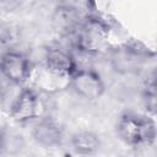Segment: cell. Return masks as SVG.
<instances>
[{"label": "cell", "instance_id": "5", "mask_svg": "<svg viewBox=\"0 0 157 157\" xmlns=\"http://www.w3.org/2000/svg\"><path fill=\"white\" fill-rule=\"evenodd\" d=\"M42 103L38 93L31 87H23L10 105V115L13 121L25 124L34 120L40 114Z\"/></svg>", "mask_w": 157, "mask_h": 157}, {"label": "cell", "instance_id": "10", "mask_svg": "<svg viewBox=\"0 0 157 157\" xmlns=\"http://www.w3.org/2000/svg\"><path fill=\"white\" fill-rule=\"evenodd\" d=\"M142 99H144V104L147 110V114L151 117H155V113H156V83H155L153 76L150 77V80H147V82L144 87Z\"/></svg>", "mask_w": 157, "mask_h": 157}, {"label": "cell", "instance_id": "11", "mask_svg": "<svg viewBox=\"0 0 157 157\" xmlns=\"http://www.w3.org/2000/svg\"><path fill=\"white\" fill-rule=\"evenodd\" d=\"M114 2L115 0H87V7L91 16L105 20L110 13Z\"/></svg>", "mask_w": 157, "mask_h": 157}, {"label": "cell", "instance_id": "12", "mask_svg": "<svg viewBox=\"0 0 157 157\" xmlns=\"http://www.w3.org/2000/svg\"><path fill=\"white\" fill-rule=\"evenodd\" d=\"M5 146H6V136H5V132L0 130V153L5 150Z\"/></svg>", "mask_w": 157, "mask_h": 157}, {"label": "cell", "instance_id": "6", "mask_svg": "<svg viewBox=\"0 0 157 157\" xmlns=\"http://www.w3.org/2000/svg\"><path fill=\"white\" fill-rule=\"evenodd\" d=\"M145 58H147L146 49H139L136 43L121 45L112 53L113 66L119 72H135Z\"/></svg>", "mask_w": 157, "mask_h": 157}, {"label": "cell", "instance_id": "8", "mask_svg": "<svg viewBox=\"0 0 157 157\" xmlns=\"http://www.w3.org/2000/svg\"><path fill=\"white\" fill-rule=\"evenodd\" d=\"M33 140L43 147H56L61 145L64 132L60 125L52 118H42L32 129Z\"/></svg>", "mask_w": 157, "mask_h": 157}, {"label": "cell", "instance_id": "2", "mask_svg": "<svg viewBox=\"0 0 157 157\" xmlns=\"http://www.w3.org/2000/svg\"><path fill=\"white\" fill-rule=\"evenodd\" d=\"M109 27L103 18L88 16L80 26L76 36V47L87 54H98L108 45Z\"/></svg>", "mask_w": 157, "mask_h": 157}, {"label": "cell", "instance_id": "9", "mask_svg": "<svg viewBox=\"0 0 157 157\" xmlns=\"http://www.w3.org/2000/svg\"><path fill=\"white\" fill-rule=\"evenodd\" d=\"M70 145L75 153L81 156H90L94 155L99 150L101 140L97 134L88 130H81L72 134Z\"/></svg>", "mask_w": 157, "mask_h": 157}, {"label": "cell", "instance_id": "1", "mask_svg": "<svg viewBox=\"0 0 157 157\" xmlns=\"http://www.w3.org/2000/svg\"><path fill=\"white\" fill-rule=\"evenodd\" d=\"M118 137L128 146H151L156 141L157 130L153 117L124 112L119 115L115 125Z\"/></svg>", "mask_w": 157, "mask_h": 157}, {"label": "cell", "instance_id": "3", "mask_svg": "<svg viewBox=\"0 0 157 157\" xmlns=\"http://www.w3.org/2000/svg\"><path fill=\"white\" fill-rule=\"evenodd\" d=\"M32 71V64L25 54L6 50L0 55V74L9 82L21 86L31 78Z\"/></svg>", "mask_w": 157, "mask_h": 157}, {"label": "cell", "instance_id": "7", "mask_svg": "<svg viewBox=\"0 0 157 157\" xmlns=\"http://www.w3.org/2000/svg\"><path fill=\"white\" fill-rule=\"evenodd\" d=\"M44 67L56 75L70 78L78 69L72 54L61 48H49L44 56Z\"/></svg>", "mask_w": 157, "mask_h": 157}, {"label": "cell", "instance_id": "4", "mask_svg": "<svg viewBox=\"0 0 157 157\" xmlns=\"http://www.w3.org/2000/svg\"><path fill=\"white\" fill-rule=\"evenodd\" d=\"M69 86L74 92L87 99L94 101L101 98L105 92V83L102 76L92 69H77L69 78Z\"/></svg>", "mask_w": 157, "mask_h": 157}]
</instances>
